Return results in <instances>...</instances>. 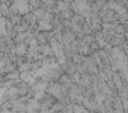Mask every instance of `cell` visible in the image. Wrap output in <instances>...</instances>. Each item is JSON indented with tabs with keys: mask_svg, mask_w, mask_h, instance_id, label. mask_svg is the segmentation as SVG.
Wrapping results in <instances>:
<instances>
[{
	"mask_svg": "<svg viewBox=\"0 0 128 113\" xmlns=\"http://www.w3.org/2000/svg\"><path fill=\"white\" fill-rule=\"evenodd\" d=\"M29 46L21 42V43H17L14 45V52L16 55L20 56H26L28 53Z\"/></svg>",
	"mask_w": 128,
	"mask_h": 113,
	"instance_id": "6da1fadb",
	"label": "cell"
}]
</instances>
